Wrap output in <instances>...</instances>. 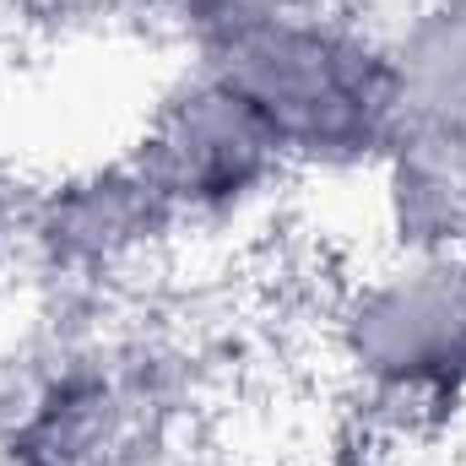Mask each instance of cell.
<instances>
[{"label": "cell", "mask_w": 466, "mask_h": 466, "mask_svg": "<svg viewBox=\"0 0 466 466\" xmlns=\"http://www.w3.org/2000/svg\"><path fill=\"white\" fill-rule=\"evenodd\" d=\"M331 358L374 418L440 423L466 407V249H401L342 288Z\"/></svg>", "instance_id": "cell-2"}, {"label": "cell", "mask_w": 466, "mask_h": 466, "mask_svg": "<svg viewBox=\"0 0 466 466\" xmlns=\"http://www.w3.org/2000/svg\"><path fill=\"white\" fill-rule=\"evenodd\" d=\"M130 163L174 228H233L293 179L271 125L196 66L157 98Z\"/></svg>", "instance_id": "cell-4"}, {"label": "cell", "mask_w": 466, "mask_h": 466, "mask_svg": "<svg viewBox=\"0 0 466 466\" xmlns=\"http://www.w3.org/2000/svg\"><path fill=\"white\" fill-rule=\"evenodd\" d=\"M190 66L238 93L282 141L293 174L380 168L390 66L380 33L320 0H174Z\"/></svg>", "instance_id": "cell-1"}, {"label": "cell", "mask_w": 466, "mask_h": 466, "mask_svg": "<svg viewBox=\"0 0 466 466\" xmlns=\"http://www.w3.org/2000/svg\"><path fill=\"white\" fill-rule=\"evenodd\" d=\"M390 66L385 201L401 249H466V0H418L380 33Z\"/></svg>", "instance_id": "cell-3"}]
</instances>
